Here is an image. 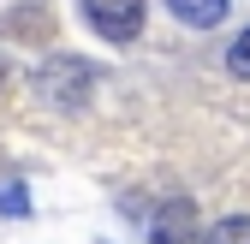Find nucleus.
Masks as SVG:
<instances>
[{
  "instance_id": "nucleus-3",
  "label": "nucleus",
  "mask_w": 250,
  "mask_h": 244,
  "mask_svg": "<svg viewBox=\"0 0 250 244\" xmlns=\"http://www.w3.org/2000/svg\"><path fill=\"white\" fill-rule=\"evenodd\" d=\"M167 6H173L179 24H191V30H208V24L227 18V0H167Z\"/></svg>"
},
{
  "instance_id": "nucleus-1",
  "label": "nucleus",
  "mask_w": 250,
  "mask_h": 244,
  "mask_svg": "<svg viewBox=\"0 0 250 244\" xmlns=\"http://www.w3.org/2000/svg\"><path fill=\"white\" fill-rule=\"evenodd\" d=\"M83 12L107 42H131L143 30V0H83Z\"/></svg>"
},
{
  "instance_id": "nucleus-4",
  "label": "nucleus",
  "mask_w": 250,
  "mask_h": 244,
  "mask_svg": "<svg viewBox=\"0 0 250 244\" xmlns=\"http://www.w3.org/2000/svg\"><path fill=\"white\" fill-rule=\"evenodd\" d=\"M155 244H191V208H173L155 221Z\"/></svg>"
},
{
  "instance_id": "nucleus-2",
  "label": "nucleus",
  "mask_w": 250,
  "mask_h": 244,
  "mask_svg": "<svg viewBox=\"0 0 250 244\" xmlns=\"http://www.w3.org/2000/svg\"><path fill=\"white\" fill-rule=\"evenodd\" d=\"M83 89H89V72H83V60H78V66H72V60H60V72H48L42 78V96L54 102V107H78L83 102Z\"/></svg>"
},
{
  "instance_id": "nucleus-5",
  "label": "nucleus",
  "mask_w": 250,
  "mask_h": 244,
  "mask_svg": "<svg viewBox=\"0 0 250 244\" xmlns=\"http://www.w3.org/2000/svg\"><path fill=\"white\" fill-rule=\"evenodd\" d=\"M203 244H250V215H232V221H221Z\"/></svg>"
},
{
  "instance_id": "nucleus-7",
  "label": "nucleus",
  "mask_w": 250,
  "mask_h": 244,
  "mask_svg": "<svg viewBox=\"0 0 250 244\" xmlns=\"http://www.w3.org/2000/svg\"><path fill=\"white\" fill-rule=\"evenodd\" d=\"M0 208L6 215H30V191L24 185H0Z\"/></svg>"
},
{
  "instance_id": "nucleus-6",
  "label": "nucleus",
  "mask_w": 250,
  "mask_h": 244,
  "mask_svg": "<svg viewBox=\"0 0 250 244\" xmlns=\"http://www.w3.org/2000/svg\"><path fill=\"white\" fill-rule=\"evenodd\" d=\"M227 72H232V78H244V83H250V30H244V36H238V42H232V48H227Z\"/></svg>"
}]
</instances>
